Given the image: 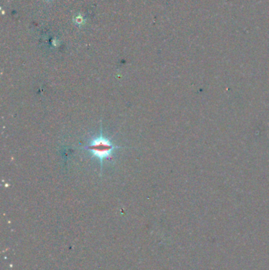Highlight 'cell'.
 Returning <instances> with one entry per match:
<instances>
[{"label":"cell","mask_w":269,"mask_h":270,"mask_svg":"<svg viewBox=\"0 0 269 270\" xmlns=\"http://www.w3.org/2000/svg\"><path fill=\"white\" fill-rule=\"evenodd\" d=\"M128 148V147H122L115 145L114 143L111 141L109 137H107L103 132L102 122L101 123L100 132L97 137H93L90 140L87 145H83L82 149L90 151L93 158H96L98 160L101 167V172L103 171L104 161L105 160H110L112 158V154L116 149Z\"/></svg>","instance_id":"obj_1"}]
</instances>
